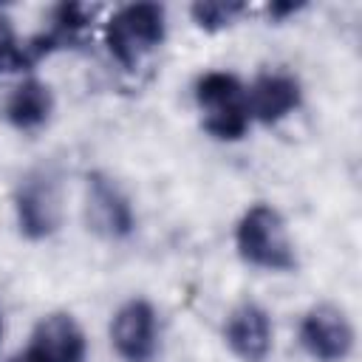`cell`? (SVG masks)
I'll use <instances>...</instances> for the list:
<instances>
[{
  "instance_id": "obj_1",
  "label": "cell",
  "mask_w": 362,
  "mask_h": 362,
  "mask_svg": "<svg viewBox=\"0 0 362 362\" xmlns=\"http://www.w3.org/2000/svg\"><path fill=\"white\" fill-rule=\"evenodd\" d=\"M195 102L204 113V130L221 141H238L252 122L246 88L235 74L206 71L195 82Z\"/></svg>"
},
{
  "instance_id": "obj_2",
  "label": "cell",
  "mask_w": 362,
  "mask_h": 362,
  "mask_svg": "<svg viewBox=\"0 0 362 362\" xmlns=\"http://www.w3.org/2000/svg\"><path fill=\"white\" fill-rule=\"evenodd\" d=\"M238 252L246 263L272 272H288L297 266L294 246L288 240L280 212L269 204H255L243 212L235 229Z\"/></svg>"
},
{
  "instance_id": "obj_3",
  "label": "cell",
  "mask_w": 362,
  "mask_h": 362,
  "mask_svg": "<svg viewBox=\"0 0 362 362\" xmlns=\"http://www.w3.org/2000/svg\"><path fill=\"white\" fill-rule=\"evenodd\" d=\"M167 31V17L164 6L158 3H130L122 6L105 28V42L110 57L124 65L136 68L147 54H153L164 42Z\"/></svg>"
},
{
  "instance_id": "obj_4",
  "label": "cell",
  "mask_w": 362,
  "mask_h": 362,
  "mask_svg": "<svg viewBox=\"0 0 362 362\" xmlns=\"http://www.w3.org/2000/svg\"><path fill=\"white\" fill-rule=\"evenodd\" d=\"M14 212L20 232L31 240L48 238L62 218V198H59V181L51 170H34L28 173L17 192H14Z\"/></svg>"
},
{
  "instance_id": "obj_5",
  "label": "cell",
  "mask_w": 362,
  "mask_h": 362,
  "mask_svg": "<svg viewBox=\"0 0 362 362\" xmlns=\"http://www.w3.org/2000/svg\"><path fill=\"white\" fill-rule=\"evenodd\" d=\"M303 348L320 362H342L354 351V328L337 305H314L300 325Z\"/></svg>"
},
{
  "instance_id": "obj_6",
  "label": "cell",
  "mask_w": 362,
  "mask_h": 362,
  "mask_svg": "<svg viewBox=\"0 0 362 362\" xmlns=\"http://www.w3.org/2000/svg\"><path fill=\"white\" fill-rule=\"evenodd\" d=\"M110 337L122 359L127 362H147L156 354L158 345V328H156V311L147 300H130L124 303L113 322H110Z\"/></svg>"
},
{
  "instance_id": "obj_7",
  "label": "cell",
  "mask_w": 362,
  "mask_h": 362,
  "mask_svg": "<svg viewBox=\"0 0 362 362\" xmlns=\"http://www.w3.org/2000/svg\"><path fill=\"white\" fill-rule=\"evenodd\" d=\"M88 218L93 229L107 238H127L133 232V209L127 195L102 173L88 175Z\"/></svg>"
},
{
  "instance_id": "obj_8",
  "label": "cell",
  "mask_w": 362,
  "mask_h": 362,
  "mask_svg": "<svg viewBox=\"0 0 362 362\" xmlns=\"http://www.w3.org/2000/svg\"><path fill=\"white\" fill-rule=\"evenodd\" d=\"M226 342L243 362H263L272 351V322L257 303L238 305L226 320Z\"/></svg>"
},
{
  "instance_id": "obj_9",
  "label": "cell",
  "mask_w": 362,
  "mask_h": 362,
  "mask_svg": "<svg viewBox=\"0 0 362 362\" xmlns=\"http://www.w3.org/2000/svg\"><path fill=\"white\" fill-rule=\"evenodd\" d=\"M246 99L252 119H260L263 124H274L300 105V82L286 71H269L252 82Z\"/></svg>"
},
{
  "instance_id": "obj_10",
  "label": "cell",
  "mask_w": 362,
  "mask_h": 362,
  "mask_svg": "<svg viewBox=\"0 0 362 362\" xmlns=\"http://www.w3.org/2000/svg\"><path fill=\"white\" fill-rule=\"evenodd\" d=\"M31 348L45 362H85L88 342L71 314H48L34 328Z\"/></svg>"
},
{
  "instance_id": "obj_11",
  "label": "cell",
  "mask_w": 362,
  "mask_h": 362,
  "mask_svg": "<svg viewBox=\"0 0 362 362\" xmlns=\"http://www.w3.org/2000/svg\"><path fill=\"white\" fill-rule=\"evenodd\" d=\"M54 110V96L48 90L45 82L40 79H25L20 82L8 99H6V119L17 127V130H37L48 122Z\"/></svg>"
},
{
  "instance_id": "obj_12",
  "label": "cell",
  "mask_w": 362,
  "mask_h": 362,
  "mask_svg": "<svg viewBox=\"0 0 362 362\" xmlns=\"http://www.w3.org/2000/svg\"><path fill=\"white\" fill-rule=\"evenodd\" d=\"M189 11H192V20H195L201 28L218 31V28L232 25V23L246 11V6H243V3H195Z\"/></svg>"
},
{
  "instance_id": "obj_13",
  "label": "cell",
  "mask_w": 362,
  "mask_h": 362,
  "mask_svg": "<svg viewBox=\"0 0 362 362\" xmlns=\"http://www.w3.org/2000/svg\"><path fill=\"white\" fill-rule=\"evenodd\" d=\"M31 62L28 45H20L11 34V28L6 25V20H0V74L3 71H20Z\"/></svg>"
},
{
  "instance_id": "obj_14",
  "label": "cell",
  "mask_w": 362,
  "mask_h": 362,
  "mask_svg": "<svg viewBox=\"0 0 362 362\" xmlns=\"http://www.w3.org/2000/svg\"><path fill=\"white\" fill-rule=\"evenodd\" d=\"M11 362H45V359H42V356H40L34 348H28V351H23L20 356H14Z\"/></svg>"
},
{
  "instance_id": "obj_15",
  "label": "cell",
  "mask_w": 362,
  "mask_h": 362,
  "mask_svg": "<svg viewBox=\"0 0 362 362\" xmlns=\"http://www.w3.org/2000/svg\"><path fill=\"white\" fill-rule=\"evenodd\" d=\"M0 337H3V320H0Z\"/></svg>"
}]
</instances>
